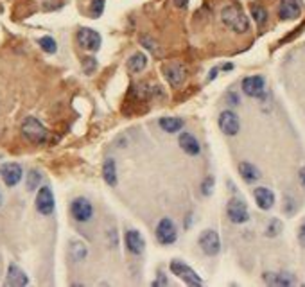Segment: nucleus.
Here are the masks:
<instances>
[{"label":"nucleus","instance_id":"nucleus-35","mask_svg":"<svg viewBox=\"0 0 305 287\" xmlns=\"http://www.w3.org/2000/svg\"><path fill=\"white\" fill-rule=\"evenodd\" d=\"M298 241H300V244L305 248V223L298 228Z\"/></svg>","mask_w":305,"mask_h":287},{"label":"nucleus","instance_id":"nucleus-21","mask_svg":"<svg viewBox=\"0 0 305 287\" xmlns=\"http://www.w3.org/2000/svg\"><path fill=\"white\" fill-rule=\"evenodd\" d=\"M103 178L110 187L117 185V165H115V160L108 158L103 165Z\"/></svg>","mask_w":305,"mask_h":287},{"label":"nucleus","instance_id":"nucleus-31","mask_svg":"<svg viewBox=\"0 0 305 287\" xmlns=\"http://www.w3.org/2000/svg\"><path fill=\"white\" fill-rule=\"evenodd\" d=\"M214 183H216V180H214L212 176L205 178V180H203V183H201V194L203 196H210V194H212Z\"/></svg>","mask_w":305,"mask_h":287},{"label":"nucleus","instance_id":"nucleus-1","mask_svg":"<svg viewBox=\"0 0 305 287\" xmlns=\"http://www.w3.org/2000/svg\"><path fill=\"white\" fill-rule=\"evenodd\" d=\"M221 20L226 25L228 29H232L234 32H248L250 29V20L244 13H242L241 7L237 6H226L223 11H221Z\"/></svg>","mask_w":305,"mask_h":287},{"label":"nucleus","instance_id":"nucleus-19","mask_svg":"<svg viewBox=\"0 0 305 287\" xmlns=\"http://www.w3.org/2000/svg\"><path fill=\"white\" fill-rule=\"evenodd\" d=\"M239 174H241V178L246 183H253V181H257L260 178V170L250 162L239 163Z\"/></svg>","mask_w":305,"mask_h":287},{"label":"nucleus","instance_id":"nucleus-3","mask_svg":"<svg viewBox=\"0 0 305 287\" xmlns=\"http://www.w3.org/2000/svg\"><path fill=\"white\" fill-rule=\"evenodd\" d=\"M156 241L160 242V244L163 246H169V244H174L178 239V228L176 224H174V221L170 219V217H163V219H160V223L156 224Z\"/></svg>","mask_w":305,"mask_h":287},{"label":"nucleus","instance_id":"nucleus-39","mask_svg":"<svg viewBox=\"0 0 305 287\" xmlns=\"http://www.w3.org/2000/svg\"><path fill=\"white\" fill-rule=\"evenodd\" d=\"M216 75H217V68H214V70L210 72V75H208V81H214V79H216Z\"/></svg>","mask_w":305,"mask_h":287},{"label":"nucleus","instance_id":"nucleus-30","mask_svg":"<svg viewBox=\"0 0 305 287\" xmlns=\"http://www.w3.org/2000/svg\"><path fill=\"white\" fill-rule=\"evenodd\" d=\"M104 11V0H93L92 6H90V14L92 18H99Z\"/></svg>","mask_w":305,"mask_h":287},{"label":"nucleus","instance_id":"nucleus-22","mask_svg":"<svg viewBox=\"0 0 305 287\" xmlns=\"http://www.w3.org/2000/svg\"><path fill=\"white\" fill-rule=\"evenodd\" d=\"M264 280L271 285H293L295 280L289 273H264Z\"/></svg>","mask_w":305,"mask_h":287},{"label":"nucleus","instance_id":"nucleus-25","mask_svg":"<svg viewBox=\"0 0 305 287\" xmlns=\"http://www.w3.org/2000/svg\"><path fill=\"white\" fill-rule=\"evenodd\" d=\"M38 43H40V47H42L43 52H47V54H54L58 50L56 40L50 38V36H43V38H40Z\"/></svg>","mask_w":305,"mask_h":287},{"label":"nucleus","instance_id":"nucleus-37","mask_svg":"<svg viewBox=\"0 0 305 287\" xmlns=\"http://www.w3.org/2000/svg\"><path fill=\"white\" fill-rule=\"evenodd\" d=\"M174 4H176L178 7H187V4H188V0H173Z\"/></svg>","mask_w":305,"mask_h":287},{"label":"nucleus","instance_id":"nucleus-7","mask_svg":"<svg viewBox=\"0 0 305 287\" xmlns=\"http://www.w3.org/2000/svg\"><path fill=\"white\" fill-rule=\"evenodd\" d=\"M226 216L232 223L235 224H242L250 219V212H248V206L242 199L239 198H232L226 205Z\"/></svg>","mask_w":305,"mask_h":287},{"label":"nucleus","instance_id":"nucleus-41","mask_svg":"<svg viewBox=\"0 0 305 287\" xmlns=\"http://www.w3.org/2000/svg\"><path fill=\"white\" fill-rule=\"evenodd\" d=\"M0 206H2V194H0Z\"/></svg>","mask_w":305,"mask_h":287},{"label":"nucleus","instance_id":"nucleus-6","mask_svg":"<svg viewBox=\"0 0 305 287\" xmlns=\"http://www.w3.org/2000/svg\"><path fill=\"white\" fill-rule=\"evenodd\" d=\"M78 43L81 49L88 50V52H97L101 49L103 40H101V34L97 31H93L90 27H83L78 32Z\"/></svg>","mask_w":305,"mask_h":287},{"label":"nucleus","instance_id":"nucleus-4","mask_svg":"<svg viewBox=\"0 0 305 287\" xmlns=\"http://www.w3.org/2000/svg\"><path fill=\"white\" fill-rule=\"evenodd\" d=\"M169 267H170V271H173V275H176L178 278H181L187 285H203V280L199 278V275L196 273L190 266L181 262V260H173Z\"/></svg>","mask_w":305,"mask_h":287},{"label":"nucleus","instance_id":"nucleus-12","mask_svg":"<svg viewBox=\"0 0 305 287\" xmlns=\"http://www.w3.org/2000/svg\"><path fill=\"white\" fill-rule=\"evenodd\" d=\"M22 176H24V170L18 163H4L0 167V178L7 187H14V185L20 183Z\"/></svg>","mask_w":305,"mask_h":287},{"label":"nucleus","instance_id":"nucleus-10","mask_svg":"<svg viewBox=\"0 0 305 287\" xmlns=\"http://www.w3.org/2000/svg\"><path fill=\"white\" fill-rule=\"evenodd\" d=\"M219 129L228 137H235L241 129V122H239V117L234 113L232 110H224L223 113L219 115Z\"/></svg>","mask_w":305,"mask_h":287},{"label":"nucleus","instance_id":"nucleus-2","mask_svg":"<svg viewBox=\"0 0 305 287\" xmlns=\"http://www.w3.org/2000/svg\"><path fill=\"white\" fill-rule=\"evenodd\" d=\"M22 135L27 142L31 144H45L47 142V129L38 119L34 117H27L24 122H22V128H20Z\"/></svg>","mask_w":305,"mask_h":287},{"label":"nucleus","instance_id":"nucleus-15","mask_svg":"<svg viewBox=\"0 0 305 287\" xmlns=\"http://www.w3.org/2000/svg\"><path fill=\"white\" fill-rule=\"evenodd\" d=\"M302 14V6L300 0H282L278 7V16L280 20H295Z\"/></svg>","mask_w":305,"mask_h":287},{"label":"nucleus","instance_id":"nucleus-13","mask_svg":"<svg viewBox=\"0 0 305 287\" xmlns=\"http://www.w3.org/2000/svg\"><path fill=\"white\" fill-rule=\"evenodd\" d=\"M124 242H126V248H128L129 253L133 255H142L144 250H146V241H144L142 234L137 230H128L124 235Z\"/></svg>","mask_w":305,"mask_h":287},{"label":"nucleus","instance_id":"nucleus-29","mask_svg":"<svg viewBox=\"0 0 305 287\" xmlns=\"http://www.w3.org/2000/svg\"><path fill=\"white\" fill-rule=\"evenodd\" d=\"M96 68H97V61H96V58H83V70H85V74H88V75H92L93 72H96Z\"/></svg>","mask_w":305,"mask_h":287},{"label":"nucleus","instance_id":"nucleus-40","mask_svg":"<svg viewBox=\"0 0 305 287\" xmlns=\"http://www.w3.org/2000/svg\"><path fill=\"white\" fill-rule=\"evenodd\" d=\"M232 68H234V67H232V65L228 63V65H224V67H223V70H232Z\"/></svg>","mask_w":305,"mask_h":287},{"label":"nucleus","instance_id":"nucleus-38","mask_svg":"<svg viewBox=\"0 0 305 287\" xmlns=\"http://www.w3.org/2000/svg\"><path fill=\"white\" fill-rule=\"evenodd\" d=\"M300 183H302L303 188H305V167H302V169H300Z\"/></svg>","mask_w":305,"mask_h":287},{"label":"nucleus","instance_id":"nucleus-17","mask_svg":"<svg viewBox=\"0 0 305 287\" xmlns=\"http://www.w3.org/2000/svg\"><path fill=\"white\" fill-rule=\"evenodd\" d=\"M27 284H29V278H27V275L24 273V270L18 267L16 264H9V267H7L6 285L22 287V285H27Z\"/></svg>","mask_w":305,"mask_h":287},{"label":"nucleus","instance_id":"nucleus-33","mask_svg":"<svg viewBox=\"0 0 305 287\" xmlns=\"http://www.w3.org/2000/svg\"><path fill=\"white\" fill-rule=\"evenodd\" d=\"M140 42H142L144 45H146V47H147V49H149V50H156V43L153 42V40H149V38H147V36H142V38H140Z\"/></svg>","mask_w":305,"mask_h":287},{"label":"nucleus","instance_id":"nucleus-5","mask_svg":"<svg viewBox=\"0 0 305 287\" xmlns=\"http://www.w3.org/2000/svg\"><path fill=\"white\" fill-rule=\"evenodd\" d=\"M199 248L205 255L216 257L221 252V239L216 230H205L199 235Z\"/></svg>","mask_w":305,"mask_h":287},{"label":"nucleus","instance_id":"nucleus-14","mask_svg":"<svg viewBox=\"0 0 305 287\" xmlns=\"http://www.w3.org/2000/svg\"><path fill=\"white\" fill-rule=\"evenodd\" d=\"M165 79L169 81L170 86L178 88V86L183 85L185 79H187V68L180 63L169 65V67H165Z\"/></svg>","mask_w":305,"mask_h":287},{"label":"nucleus","instance_id":"nucleus-26","mask_svg":"<svg viewBox=\"0 0 305 287\" xmlns=\"http://www.w3.org/2000/svg\"><path fill=\"white\" fill-rule=\"evenodd\" d=\"M252 16H253V20L257 22V25L262 27V25L268 22V11L264 9L262 6H253L252 7Z\"/></svg>","mask_w":305,"mask_h":287},{"label":"nucleus","instance_id":"nucleus-28","mask_svg":"<svg viewBox=\"0 0 305 287\" xmlns=\"http://www.w3.org/2000/svg\"><path fill=\"white\" fill-rule=\"evenodd\" d=\"M282 232V223L278 219H271L270 224L266 226V235L268 237H277Z\"/></svg>","mask_w":305,"mask_h":287},{"label":"nucleus","instance_id":"nucleus-18","mask_svg":"<svg viewBox=\"0 0 305 287\" xmlns=\"http://www.w3.org/2000/svg\"><path fill=\"white\" fill-rule=\"evenodd\" d=\"M178 142H180L181 151L187 152L188 156H198L201 152V145H199L198 139L194 135H190V133H181Z\"/></svg>","mask_w":305,"mask_h":287},{"label":"nucleus","instance_id":"nucleus-36","mask_svg":"<svg viewBox=\"0 0 305 287\" xmlns=\"http://www.w3.org/2000/svg\"><path fill=\"white\" fill-rule=\"evenodd\" d=\"M226 99L230 101V104H232V106H237V104L241 103V99H239V97L235 95V93H228V95H226Z\"/></svg>","mask_w":305,"mask_h":287},{"label":"nucleus","instance_id":"nucleus-16","mask_svg":"<svg viewBox=\"0 0 305 287\" xmlns=\"http://www.w3.org/2000/svg\"><path fill=\"white\" fill-rule=\"evenodd\" d=\"M253 198H255V203L260 210H270L275 205V194L268 187H257L253 190Z\"/></svg>","mask_w":305,"mask_h":287},{"label":"nucleus","instance_id":"nucleus-20","mask_svg":"<svg viewBox=\"0 0 305 287\" xmlns=\"http://www.w3.org/2000/svg\"><path fill=\"white\" fill-rule=\"evenodd\" d=\"M183 119H178V117H162L158 121V126L167 133H178L181 128H183Z\"/></svg>","mask_w":305,"mask_h":287},{"label":"nucleus","instance_id":"nucleus-11","mask_svg":"<svg viewBox=\"0 0 305 287\" xmlns=\"http://www.w3.org/2000/svg\"><path fill=\"white\" fill-rule=\"evenodd\" d=\"M54 194L49 187H42L38 190V196H36V210H38L42 216H50L54 212Z\"/></svg>","mask_w":305,"mask_h":287},{"label":"nucleus","instance_id":"nucleus-34","mask_svg":"<svg viewBox=\"0 0 305 287\" xmlns=\"http://www.w3.org/2000/svg\"><path fill=\"white\" fill-rule=\"evenodd\" d=\"M167 284H169V282H167V278L163 277V273H158V278L153 282V287H160V285H167Z\"/></svg>","mask_w":305,"mask_h":287},{"label":"nucleus","instance_id":"nucleus-8","mask_svg":"<svg viewBox=\"0 0 305 287\" xmlns=\"http://www.w3.org/2000/svg\"><path fill=\"white\" fill-rule=\"evenodd\" d=\"M70 214L79 223H88L93 216V206L86 198H75L70 205Z\"/></svg>","mask_w":305,"mask_h":287},{"label":"nucleus","instance_id":"nucleus-27","mask_svg":"<svg viewBox=\"0 0 305 287\" xmlns=\"http://www.w3.org/2000/svg\"><path fill=\"white\" fill-rule=\"evenodd\" d=\"M40 181H42V174H40L38 170H29V174H27V188L29 190H36Z\"/></svg>","mask_w":305,"mask_h":287},{"label":"nucleus","instance_id":"nucleus-32","mask_svg":"<svg viewBox=\"0 0 305 287\" xmlns=\"http://www.w3.org/2000/svg\"><path fill=\"white\" fill-rule=\"evenodd\" d=\"M284 212L289 214V216H293V214L296 212V203H295V199H293L291 196H285V199H284Z\"/></svg>","mask_w":305,"mask_h":287},{"label":"nucleus","instance_id":"nucleus-23","mask_svg":"<svg viewBox=\"0 0 305 287\" xmlns=\"http://www.w3.org/2000/svg\"><path fill=\"white\" fill-rule=\"evenodd\" d=\"M146 67H147V56L144 52H135L128 60V68L131 72H135V74L146 70Z\"/></svg>","mask_w":305,"mask_h":287},{"label":"nucleus","instance_id":"nucleus-9","mask_svg":"<svg viewBox=\"0 0 305 287\" xmlns=\"http://www.w3.org/2000/svg\"><path fill=\"white\" fill-rule=\"evenodd\" d=\"M242 92L248 97H262L266 92V79L262 75H250L242 79Z\"/></svg>","mask_w":305,"mask_h":287},{"label":"nucleus","instance_id":"nucleus-24","mask_svg":"<svg viewBox=\"0 0 305 287\" xmlns=\"http://www.w3.org/2000/svg\"><path fill=\"white\" fill-rule=\"evenodd\" d=\"M86 255H88V248H86L85 242H81V241L72 242V244H70V257L75 260V262H81V260H85Z\"/></svg>","mask_w":305,"mask_h":287}]
</instances>
